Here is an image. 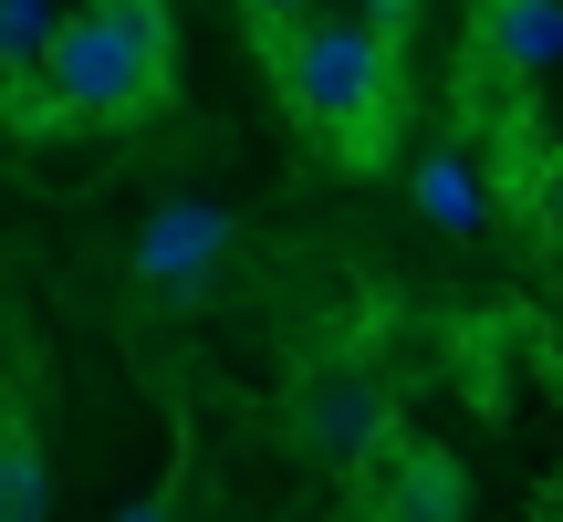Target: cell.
Segmentation results:
<instances>
[{"label": "cell", "instance_id": "8fae6325", "mask_svg": "<svg viewBox=\"0 0 563 522\" xmlns=\"http://www.w3.org/2000/svg\"><path fill=\"white\" fill-rule=\"evenodd\" d=\"M407 21H418V0H365V32H376V42H397Z\"/></svg>", "mask_w": 563, "mask_h": 522}, {"label": "cell", "instance_id": "5b68a950", "mask_svg": "<svg viewBox=\"0 0 563 522\" xmlns=\"http://www.w3.org/2000/svg\"><path fill=\"white\" fill-rule=\"evenodd\" d=\"M365 522H460V460L418 439H386L365 460Z\"/></svg>", "mask_w": 563, "mask_h": 522}, {"label": "cell", "instance_id": "ba28073f", "mask_svg": "<svg viewBox=\"0 0 563 522\" xmlns=\"http://www.w3.org/2000/svg\"><path fill=\"white\" fill-rule=\"evenodd\" d=\"M0 522H53V470H42V439L0 407Z\"/></svg>", "mask_w": 563, "mask_h": 522}, {"label": "cell", "instance_id": "6da1fadb", "mask_svg": "<svg viewBox=\"0 0 563 522\" xmlns=\"http://www.w3.org/2000/svg\"><path fill=\"white\" fill-rule=\"evenodd\" d=\"M167 74H178L167 0H84V11L53 21L42 63L11 84V116L21 126H125L146 105H167Z\"/></svg>", "mask_w": 563, "mask_h": 522}, {"label": "cell", "instance_id": "3957f363", "mask_svg": "<svg viewBox=\"0 0 563 522\" xmlns=\"http://www.w3.org/2000/svg\"><path fill=\"white\" fill-rule=\"evenodd\" d=\"M292 439L313 449V460H334V470H365L386 439H397V407H386L376 377H355V366H323V377L292 387Z\"/></svg>", "mask_w": 563, "mask_h": 522}, {"label": "cell", "instance_id": "7a4b0ae2", "mask_svg": "<svg viewBox=\"0 0 563 522\" xmlns=\"http://www.w3.org/2000/svg\"><path fill=\"white\" fill-rule=\"evenodd\" d=\"M272 84L334 157H376L386 126H397V53L365 21L302 11L292 32H272Z\"/></svg>", "mask_w": 563, "mask_h": 522}, {"label": "cell", "instance_id": "8992f818", "mask_svg": "<svg viewBox=\"0 0 563 522\" xmlns=\"http://www.w3.org/2000/svg\"><path fill=\"white\" fill-rule=\"evenodd\" d=\"M470 42L501 74H553L563 63V0H470Z\"/></svg>", "mask_w": 563, "mask_h": 522}, {"label": "cell", "instance_id": "52a82bcc", "mask_svg": "<svg viewBox=\"0 0 563 522\" xmlns=\"http://www.w3.org/2000/svg\"><path fill=\"white\" fill-rule=\"evenodd\" d=\"M407 199H418V220H439V230H481V167H470L460 146H439V157L407 167Z\"/></svg>", "mask_w": 563, "mask_h": 522}, {"label": "cell", "instance_id": "277c9868", "mask_svg": "<svg viewBox=\"0 0 563 522\" xmlns=\"http://www.w3.org/2000/svg\"><path fill=\"white\" fill-rule=\"evenodd\" d=\"M220 261H230V209H209V199H167L157 220L136 230V282H146V293H167V303L209 293Z\"/></svg>", "mask_w": 563, "mask_h": 522}, {"label": "cell", "instance_id": "30bf717a", "mask_svg": "<svg viewBox=\"0 0 563 522\" xmlns=\"http://www.w3.org/2000/svg\"><path fill=\"white\" fill-rule=\"evenodd\" d=\"M511 188H522L532 230H543V241H563V146H543V157H532V167H522Z\"/></svg>", "mask_w": 563, "mask_h": 522}, {"label": "cell", "instance_id": "7c38bea8", "mask_svg": "<svg viewBox=\"0 0 563 522\" xmlns=\"http://www.w3.org/2000/svg\"><path fill=\"white\" fill-rule=\"evenodd\" d=\"M241 11H251V21H262V32H292V21H302V11H313V0H241Z\"/></svg>", "mask_w": 563, "mask_h": 522}, {"label": "cell", "instance_id": "9c48e42d", "mask_svg": "<svg viewBox=\"0 0 563 522\" xmlns=\"http://www.w3.org/2000/svg\"><path fill=\"white\" fill-rule=\"evenodd\" d=\"M53 21H63L53 0H0V74H11V84H21V74L42 63V42H53Z\"/></svg>", "mask_w": 563, "mask_h": 522}, {"label": "cell", "instance_id": "4fadbf2b", "mask_svg": "<svg viewBox=\"0 0 563 522\" xmlns=\"http://www.w3.org/2000/svg\"><path fill=\"white\" fill-rule=\"evenodd\" d=\"M125 522H167V502H136V512H125Z\"/></svg>", "mask_w": 563, "mask_h": 522}]
</instances>
